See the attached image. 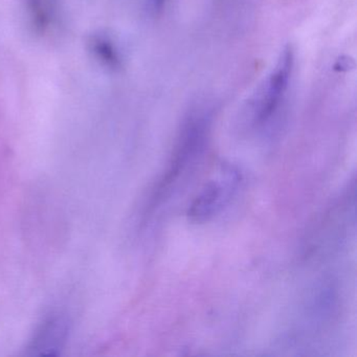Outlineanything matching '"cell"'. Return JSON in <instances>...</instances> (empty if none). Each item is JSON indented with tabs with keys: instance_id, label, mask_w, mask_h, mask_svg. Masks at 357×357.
Instances as JSON below:
<instances>
[{
	"instance_id": "obj_7",
	"label": "cell",
	"mask_w": 357,
	"mask_h": 357,
	"mask_svg": "<svg viewBox=\"0 0 357 357\" xmlns=\"http://www.w3.org/2000/svg\"><path fill=\"white\" fill-rule=\"evenodd\" d=\"M165 3H166V0H152V5H153L155 11H162Z\"/></svg>"
},
{
	"instance_id": "obj_6",
	"label": "cell",
	"mask_w": 357,
	"mask_h": 357,
	"mask_svg": "<svg viewBox=\"0 0 357 357\" xmlns=\"http://www.w3.org/2000/svg\"><path fill=\"white\" fill-rule=\"evenodd\" d=\"M29 10L34 26L39 30H45L50 24V8L47 0H28Z\"/></svg>"
},
{
	"instance_id": "obj_3",
	"label": "cell",
	"mask_w": 357,
	"mask_h": 357,
	"mask_svg": "<svg viewBox=\"0 0 357 357\" xmlns=\"http://www.w3.org/2000/svg\"><path fill=\"white\" fill-rule=\"evenodd\" d=\"M294 64V51L291 47H287L282 53L275 70L265 82L255 104V124L260 126L266 124L281 107L289 89Z\"/></svg>"
},
{
	"instance_id": "obj_5",
	"label": "cell",
	"mask_w": 357,
	"mask_h": 357,
	"mask_svg": "<svg viewBox=\"0 0 357 357\" xmlns=\"http://www.w3.org/2000/svg\"><path fill=\"white\" fill-rule=\"evenodd\" d=\"M91 51L98 59L101 60L105 66L112 68H118L120 66V57L118 51L108 39L103 37H93L91 43Z\"/></svg>"
},
{
	"instance_id": "obj_4",
	"label": "cell",
	"mask_w": 357,
	"mask_h": 357,
	"mask_svg": "<svg viewBox=\"0 0 357 357\" xmlns=\"http://www.w3.org/2000/svg\"><path fill=\"white\" fill-rule=\"evenodd\" d=\"M68 333L66 321L62 317H51L43 324L33 340L31 350L40 351L41 354H50L54 350H59Z\"/></svg>"
},
{
	"instance_id": "obj_1",
	"label": "cell",
	"mask_w": 357,
	"mask_h": 357,
	"mask_svg": "<svg viewBox=\"0 0 357 357\" xmlns=\"http://www.w3.org/2000/svg\"><path fill=\"white\" fill-rule=\"evenodd\" d=\"M206 127L208 125L202 116H194L185 125L168 170L156 190L154 197L156 202H162L171 193L181 177L199 155L206 144Z\"/></svg>"
},
{
	"instance_id": "obj_2",
	"label": "cell",
	"mask_w": 357,
	"mask_h": 357,
	"mask_svg": "<svg viewBox=\"0 0 357 357\" xmlns=\"http://www.w3.org/2000/svg\"><path fill=\"white\" fill-rule=\"evenodd\" d=\"M241 181L234 167L222 165L218 173L204 183L190 206L188 216L194 222H204L218 214L229 204Z\"/></svg>"
}]
</instances>
